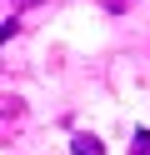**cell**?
<instances>
[{
  "label": "cell",
  "instance_id": "obj_3",
  "mask_svg": "<svg viewBox=\"0 0 150 155\" xmlns=\"http://www.w3.org/2000/svg\"><path fill=\"white\" fill-rule=\"evenodd\" d=\"M130 155H150V130H135V145H130Z\"/></svg>",
  "mask_w": 150,
  "mask_h": 155
},
{
  "label": "cell",
  "instance_id": "obj_2",
  "mask_svg": "<svg viewBox=\"0 0 150 155\" xmlns=\"http://www.w3.org/2000/svg\"><path fill=\"white\" fill-rule=\"evenodd\" d=\"M15 35H20V20H15V15H5V25H0V40L10 45V40H15Z\"/></svg>",
  "mask_w": 150,
  "mask_h": 155
},
{
  "label": "cell",
  "instance_id": "obj_1",
  "mask_svg": "<svg viewBox=\"0 0 150 155\" xmlns=\"http://www.w3.org/2000/svg\"><path fill=\"white\" fill-rule=\"evenodd\" d=\"M70 155H105V145H100L95 135H75V140H70Z\"/></svg>",
  "mask_w": 150,
  "mask_h": 155
},
{
  "label": "cell",
  "instance_id": "obj_4",
  "mask_svg": "<svg viewBox=\"0 0 150 155\" xmlns=\"http://www.w3.org/2000/svg\"><path fill=\"white\" fill-rule=\"evenodd\" d=\"M25 5H45V0H25Z\"/></svg>",
  "mask_w": 150,
  "mask_h": 155
}]
</instances>
